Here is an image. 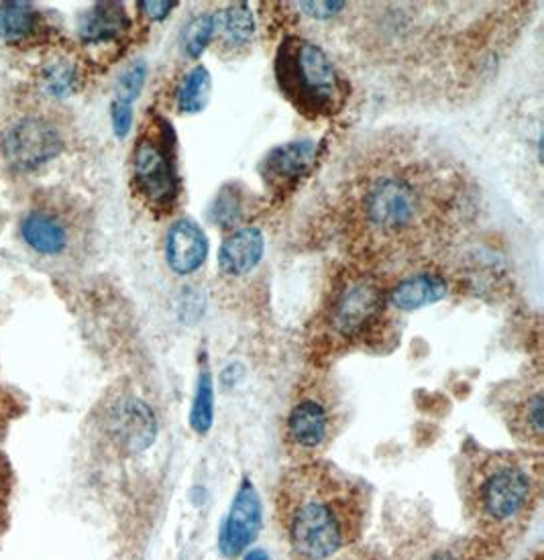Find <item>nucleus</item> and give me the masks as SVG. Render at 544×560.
<instances>
[{
    "instance_id": "nucleus-1",
    "label": "nucleus",
    "mask_w": 544,
    "mask_h": 560,
    "mask_svg": "<svg viewBox=\"0 0 544 560\" xmlns=\"http://www.w3.org/2000/svg\"><path fill=\"white\" fill-rule=\"evenodd\" d=\"M280 530L296 560H329L363 528L361 489L320 463H302L282 477L276 495Z\"/></svg>"
},
{
    "instance_id": "nucleus-2",
    "label": "nucleus",
    "mask_w": 544,
    "mask_h": 560,
    "mask_svg": "<svg viewBox=\"0 0 544 560\" xmlns=\"http://www.w3.org/2000/svg\"><path fill=\"white\" fill-rule=\"evenodd\" d=\"M430 170L416 165H388L365 176L357 186L353 214L369 243H414L430 233L443 204Z\"/></svg>"
},
{
    "instance_id": "nucleus-3",
    "label": "nucleus",
    "mask_w": 544,
    "mask_h": 560,
    "mask_svg": "<svg viewBox=\"0 0 544 560\" xmlns=\"http://www.w3.org/2000/svg\"><path fill=\"white\" fill-rule=\"evenodd\" d=\"M465 508L487 542L520 534L536 512L542 473L540 459L520 453H485L465 475Z\"/></svg>"
},
{
    "instance_id": "nucleus-4",
    "label": "nucleus",
    "mask_w": 544,
    "mask_h": 560,
    "mask_svg": "<svg viewBox=\"0 0 544 560\" xmlns=\"http://www.w3.org/2000/svg\"><path fill=\"white\" fill-rule=\"evenodd\" d=\"M274 70L284 98L310 121L339 115L347 102L349 88L329 53L306 37L280 43Z\"/></svg>"
},
{
    "instance_id": "nucleus-5",
    "label": "nucleus",
    "mask_w": 544,
    "mask_h": 560,
    "mask_svg": "<svg viewBox=\"0 0 544 560\" xmlns=\"http://www.w3.org/2000/svg\"><path fill=\"white\" fill-rule=\"evenodd\" d=\"M133 176L141 198L155 212H172L182 194L176 131L166 119H153L135 145Z\"/></svg>"
},
{
    "instance_id": "nucleus-6",
    "label": "nucleus",
    "mask_w": 544,
    "mask_h": 560,
    "mask_svg": "<svg viewBox=\"0 0 544 560\" xmlns=\"http://www.w3.org/2000/svg\"><path fill=\"white\" fill-rule=\"evenodd\" d=\"M388 294L369 273L351 275L341 282L326 304L324 328L335 345H357L382 324Z\"/></svg>"
},
{
    "instance_id": "nucleus-7",
    "label": "nucleus",
    "mask_w": 544,
    "mask_h": 560,
    "mask_svg": "<svg viewBox=\"0 0 544 560\" xmlns=\"http://www.w3.org/2000/svg\"><path fill=\"white\" fill-rule=\"evenodd\" d=\"M318 153L320 145L312 139H294L269 149L259 163L263 184L276 194L294 190L314 170Z\"/></svg>"
},
{
    "instance_id": "nucleus-8",
    "label": "nucleus",
    "mask_w": 544,
    "mask_h": 560,
    "mask_svg": "<svg viewBox=\"0 0 544 560\" xmlns=\"http://www.w3.org/2000/svg\"><path fill=\"white\" fill-rule=\"evenodd\" d=\"M333 434V408L322 394H304L286 418V440L300 455H314Z\"/></svg>"
},
{
    "instance_id": "nucleus-9",
    "label": "nucleus",
    "mask_w": 544,
    "mask_h": 560,
    "mask_svg": "<svg viewBox=\"0 0 544 560\" xmlns=\"http://www.w3.org/2000/svg\"><path fill=\"white\" fill-rule=\"evenodd\" d=\"M60 133L41 119H25L17 123L5 137V155L19 172L37 170L62 151Z\"/></svg>"
},
{
    "instance_id": "nucleus-10",
    "label": "nucleus",
    "mask_w": 544,
    "mask_h": 560,
    "mask_svg": "<svg viewBox=\"0 0 544 560\" xmlns=\"http://www.w3.org/2000/svg\"><path fill=\"white\" fill-rule=\"evenodd\" d=\"M261 530V501L255 485L245 479L231 503V512L227 516L223 534H221V550L227 556H239L245 552L251 542L257 538Z\"/></svg>"
},
{
    "instance_id": "nucleus-11",
    "label": "nucleus",
    "mask_w": 544,
    "mask_h": 560,
    "mask_svg": "<svg viewBox=\"0 0 544 560\" xmlns=\"http://www.w3.org/2000/svg\"><path fill=\"white\" fill-rule=\"evenodd\" d=\"M111 432L129 453H141L149 448L157 436V420L153 410L139 398L119 400L111 416Z\"/></svg>"
},
{
    "instance_id": "nucleus-12",
    "label": "nucleus",
    "mask_w": 544,
    "mask_h": 560,
    "mask_svg": "<svg viewBox=\"0 0 544 560\" xmlns=\"http://www.w3.org/2000/svg\"><path fill=\"white\" fill-rule=\"evenodd\" d=\"M210 251V243L200 224L190 218H178L166 235V261L178 275L196 273Z\"/></svg>"
},
{
    "instance_id": "nucleus-13",
    "label": "nucleus",
    "mask_w": 544,
    "mask_h": 560,
    "mask_svg": "<svg viewBox=\"0 0 544 560\" xmlns=\"http://www.w3.org/2000/svg\"><path fill=\"white\" fill-rule=\"evenodd\" d=\"M449 294V282L437 271L412 273L388 292V304L400 312H414L439 304Z\"/></svg>"
},
{
    "instance_id": "nucleus-14",
    "label": "nucleus",
    "mask_w": 544,
    "mask_h": 560,
    "mask_svg": "<svg viewBox=\"0 0 544 560\" xmlns=\"http://www.w3.org/2000/svg\"><path fill=\"white\" fill-rule=\"evenodd\" d=\"M265 237L257 227L235 229L221 245L216 261L219 269L229 277H243L251 273L263 259Z\"/></svg>"
},
{
    "instance_id": "nucleus-15",
    "label": "nucleus",
    "mask_w": 544,
    "mask_h": 560,
    "mask_svg": "<svg viewBox=\"0 0 544 560\" xmlns=\"http://www.w3.org/2000/svg\"><path fill=\"white\" fill-rule=\"evenodd\" d=\"M129 25L127 13L121 3H100L84 17L80 35L88 43H102L117 39Z\"/></svg>"
},
{
    "instance_id": "nucleus-16",
    "label": "nucleus",
    "mask_w": 544,
    "mask_h": 560,
    "mask_svg": "<svg viewBox=\"0 0 544 560\" xmlns=\"http://www.w3.org/2000/svg\"><path fill=\"white\" fill-rule=\"evenodd\" d=\"M23 237L31 249L43 255H56L68 243L62 224L47 214L27 216L23 222Z\"/></svg>"
},
{
    "instance_id": "nucleus-17",
    "label": "nucleus",
    "mask_w": 544,
    "mask_h": 560,
    "mask_svg": "<svg viewBox=\"0 0 544 560\" xmlns=\"http://www.w3.org/2000/svg\"><path fill=\"white\" fill-rule=\"evenodd\" d=\"M214 25L223 43L231 49H241L255 33V19L247 3H237L229 9H223L219 15H214Z\"/></svg>"
},
{
    "instance_id": "nucleus-18",
    "label": "nucleus",
    "mask_w": 544,
    "mask_h": 560,
    "mask_svg": "<svg viewBox=\"0 0 544 560\" xmlns=\"http://www.w3.org/2000/svg\"><path fill=\"white\" fill-rule=\"evenodd\" d=\"M542 418H544V402H542V391L538 387L534 391H528V394L512 410V430L520 440L540 446L542 432H544Z\"/></svg>"
},
{
    "instance_id": "nucleus-19",
    "label": "nucleus",
    "mask_w": 544,
    "mask_h": 560,
    "mask_svg": "<svg viewBox=\"0 0 544 560\" xmlns=\"http://www.w3.org/2000/svg\"><path fill=\"white\" fill-rule=\"evenodd\" d=\"M212 94V78L204 66L192 68L176 90V106L180 115H198L210 100Z\"/></svg>"
},
{
    "instance_id": "nucleus-20",
    "label": "nucleus",
    "mask_w": 544,
    "mask_h": 560,
    "mask_svg": "<svg viewBox=\"0 0 544 560\" xmlns=\"http://www.w3.org/2000/svg\"><path fill=\"white\" fill-rule=\"evenodd\" d=\"M212 422H214V383H212V373L204 363L200 367L198 381H196V391L190 410V426L196 434L204 436L212 428Z\"/></svg>"
},
{
    "instance_id": "nucleus-21",
    "label": "nucleus",
    "mask_w": 544,
    "mask_h": 560,
    "mask_svg": "<svg viewBox=\"0 0 544 560\" xmlns=\"http://www.w3.org/2000/svg\"><path fill=\"white\" fill-rule=\"evenodd\" d=\"M243 214H245V198L237 184L223 186L219 192H216V196L208 208L210 222L221 229L235 227L237 222L243 220Z\"/></svg>"
},
{
    "instance_id": "nucleus-22",
    "label": "nucleus",
    "mask_w": 544,
    "mask_h": 560,
    "mask_svg": "<svg viewBox=\"0 0 544 560\" xmlns=\"http://www.w3.org/2000/svg\"><path fill=\"white\" fill-rule=\"evenodd\" d=\"M216 35V25H214V15L202 13L196 15L182 31V51L188 58L196 60L204 53L212 37Z\"/></svg>"
},
{
    "instance_id": "nucleus-23",
    "label": "nucleus",
    "mask_w": 544,
    "mask_h": 560,
    "mask_svg": "<svg viewBox=\"0 0 544 560\" xmlns=\"http://www.w3.org/2000/svg\"><path fill=\"white\" fill-rule=\"evenodd\" d=\"M33 29V9L29 3L0 5V37L21 39Z\"/></svg>"
},
{
    "instance_id": "nucleus-24",
    "label": "nucleus",
    "mask_w": 544,
    "mask_h": 560,
    "mask_svg": "<svg viewBox=\"0 0 544 560\" xmlns=\"http://www.w3.org/2000/svg\"><path fill=\"white\" fill-rule=\"evenodd\" d=\"M487 542L481 538L473 540V542H461V544H447L441 546L437 550H432L424 560H487L489 550H487Z\"/></svg>"
},
{
    "instance_id": "nucleus-25",
    "label": "nucleus",
    "mask_w": 544,
    "mask_h": 560,
    "mask_svg": "<svg viewBox=\"0 0 544 560\" xmlns=\"http://www.w3.org/2000/svg\"><path fill=\"white\" fill-rule=\"evenodd\" d=\"M145 78H147V66L143 62H135L131 68H127L119 82H117V98L115 100H121V102H127V104H133V100L141 94L143 90V84H145Z\"/></svg>"
},
{
    "instance_id": "nucleus-26",
    "label": "nucleus",
    "mask_w": 544,
    "mask_h": 560,
    "mask_svg": "<svg viewBox=\"0 0 544 560\" xmlns=\"http://www.w3.org/2000/svg\"><path fill=\"white\" fill-rule=\"evenodd\" d=\"M45 84H47V92L51 94H56V96H66L70 94L72 86H74V80H76V74L74 70L68 66V64H56V66H51L45 74Z\"/></svg>"
},
{
    "instance_id": "nucleus-27",
    "label": "nucleus",
    "mask_w": 544,
    "mask_h": 560,
    "mask_svg": "<svg viewBox=\"0 0 544 560\" xmlns=\"http://www.w3.org/2000/svg\"><path fill=\"white\" fill-rule=\"evenodd\" d=\"M347 3H333V0H322V3H300L298 9L312 21H331L339 13H343Z\"/></svg>"
},
{
    "instance_id": "nucleus-28",
    "label": "nucleus",
    "mask_w": 544,
    "mask_h": 560,
    "mask_svg": "<svg viewBox=\"0 0 544 560\" xmlns=\"http://www.w3.org/2000/svg\"><path fill=\"white\" fill-rule=\"evenodd\" d=\"M111 117H113V129L115 135L119 139H125L133 127V104L115 100L113 108H111Z\"/></svg>"
},
{
    "instance_id": "nucleus-29",
    "label": "nucleus",
    "mask_w": 544,
    "mask_h": 560,
    "mask_svg": "<svg viewBox=\"0 0 544 560\" xmlns=\"http://www.w3.org/2000/svg\"><path fill=\"white\" fill-rule=\"evenodd\" d=\"M139 7L151 21H166L170 13L178 7V3H170V0H153V3H139Z\"/></svg>"
},
{
    "instance_id": "nucleus-30",
    "label": "nucleus",
    "mask_w": 544,
    "mask_h": 560,
    "mask_svg": "<svg viewBox=\"0 0 544 560\" xmlns=\"http://www.w3.org/2000/svg\"><path fill=\"white\" fill-rule=\"evenodd\" d=\"M243 560H269V556H267V552H263V550H259V548H255V550H251V552H247Z\"/></svg>"
},
{
    "instance_id": "nucleus-31",
    "label": "nucleus",
    "mask_w": 544,
    "mask_h": 560,
    "mask_svg": "<svg viewBox=\"0 0 544 560\" xmlns=\"http://www.w3.org/2000/svg\"><path fill=\"white\" fill-rule=\"evenodd\" d=\"M341 560H367V558H361V556H351V558H341Z\"/></svg>"
}]
</instances>
